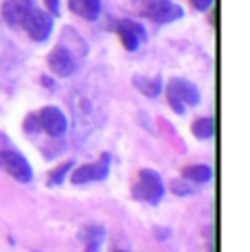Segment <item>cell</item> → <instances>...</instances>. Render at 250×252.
<instances>
[{
  "mask_svg": "<svg viewBox=\"0 0 250 252\" xmlns=\"http://www.w3.org/2000/svg\"><path fill=\"white\" fill-rule=\"evenodd\" d=\"M167 99L174 112L185 114V105L200 103V90L187 79H171L167 86Z\"/></svg>",
  "mask_w": 250,
  "mask_h": 252,
  "instance_id": "obj_1",
  "label": "cell"
},
{
  "mask_svg": "<svg viewBox=\"0 0 250 252\" xmlns=\"http://www.w3.org/2000/svg\"><path fill=\"white\" fill-rule=\"evenodd\" d=\"M165 195V184L162 178L154 169H143L138 176V184L134 187V197L147 204H158Z\"/></svg>",
  "mask_w": 250,
  "mask_h": 252,
  "instance_id": "obj_2",
  "label": "cell"
},
{
  "mask_svg": "<svg viewBox=\"0 0 250 252\" xmlns=\"http://www.w3.org/2000/svg\"><path fill=\"white\" fill-rule=\"evenodd\" d=\"M0 169L9 173L11 178H16L18 182H31L33 180V169L29 160L22 156L18 149L13 147H7V149H0Z\"/></svg>",
  "mask_w": 250,
  "mask_h": 252,
  "instance_id": "obj_3",
  "label": "cell"
},
{
  "mask_svg": "<svg viewBox=\"0 0 250 252\" xmlns=\"http://www.w3.org/2000/svg\"><path fill=\"white\" fill-rule=\"evenodd\" d=\"M110 173V156L103 154L99 162L93 164H81L70 173V182L73 184H90V182H101L105 180Z\"/></svg>",
  "mask_w": 250,
  "mask_h": 252,
  "instance_id": "obj_4",
  "label": "cell"
},
{
  "mask_svg": "<svg viewBox=\"0 0 250 252\" xmlns=\"http://www.w3.org/2000/svg\"><path fill=\"white\" fill-rule=\"evenodd\" d=\"M22 27L27 29L31 40L46 42L53 31V18H51V13L42 11V9H31L29 16L25 18V22H22Z\"/></svg>",
  "mask_w": 250,
  "mask_h": 252,
  "instance_id": "obj_5",
  "label": "cell"
},
{
  "mask_svg": "<svg viewBox=\"0 0 250 252\" xmlns=\"http://www.w3.org/2000/svg\"><path fill=\"white\" fill-rule=\"evenodd\" d=\"M145 16L150 18L154 22H174V20H180L182 16H185V11H182V7H178L174 4L171 0H147L145 2Z\"/></svg>",
  "mask_w": 250,
  "mask_h": 252,
  "instance_id": "obj_6",
  "label": "cell"
},
{
  "mask_svg": "<svg viewBox=\"0 0 250 252\" xmlns=\"http://www.w3.org/2000/svg\"><path fill=\"white\" fill-rule=\"evenodd\" d=\"M37 121H40V127L44 129L49 136H62L68 127V121H66L64 112L55 105H46V108L40 110L37 114Z\"/></svg>",
  "mask_w": 250,
  "mask_h": 252,
  "instance_id": "obj_7",
  "label": "cell"
},
{
  "mask_svg": "<svg viewBox=\"0 0 250 252\" xmlns=\"http://www.w3.org/2000/svg\"><path fill=\"white\" fill-rule=\"evenodd\" d=\"M49 68L55 72L57 77H70L75 72V68H77L73 53H70L64 44L55 46L49 53Z\"/></svg>",
  "mask_w": 250,
  "mask_h": 252,
  "instance_id": "obj_8",
  "label": "cell"
},
{
  "mask_svg": "<svg viewBox=\"0 0 250 252\" xmlns=\"http://www.w3.org/2000/svg\"><path fill=\"white\" fill-rule=\"evenodd\" d=\"M117 31H119V37H121L123 46L127 51H136L141 46V42L147 37L145 33V27L138 22H132V20H121L117 24Z\"/></svg>",
  "mask_w": 250,
  "mask_h": 252,
  "instance_id": "obj_9",
  "label": "cell"
},
{
  "mask_svg": "<svg viewBox=\"0 0 250 252\" xmlns=\"http://www.w3.org/2000/svg\"><path fill=\"white\" fill-rule=\"evenodd\" d=\"M33 9L31 0H7L2 4V18L9 27H22L25 18L29 16V11Z\"/></svg>",
  "mask_w": 250,
  "mask_h": 252,
  "instance_id": "obj_10",
  "label": "cell"
},
{
  "mask_svg": "<svg viewBox=\"0 0 250 252\" xmlns=\"http://www.w3.org/2000/svg\"><path fill=\"white\" fill-rule=\"evenodd\" d=\"M68 7L84 20H97L101 13V0H68Z\"/></svg>",
  "mask_w": 250,
  "mask_h": 252,
  "instance_id": "obj_11",
  "label": "cell"
},
{
  "mask_svg": "<svg viewBox=\"0 0 250 252\" xmlns=\"http://www.w3.org/2000/svg\"><path fill=\"white\" fill-rule=\"evenodd\" d=\"M182 178L193 184H206L213 178V171H211L209 164H189V167L182 169Z\"/></svg>",
  "mask_w": 250,
  "mask_h": 252,
  "instance_id": "obj_12",
  "label": "cell"
},
{
  "mask_svg": "<svg viewBox=\"0 0 250 252\" xmlns=\"http://www.w3.org/2000/svg\"><path fill=\"white\" fill-rule=\"evenodd\" d=\"M134 86H136V88L141 90L145 96H150V99H156V96L160 94V90H162V79H160V77L147 79V77L136 75V77H134Z\"/></svg>",
  "mask_w": 250,
  "mask_h": 252,
  "instance_id": "obj_13",
  "label": "cell"
},
{
  "mask_svg": "<svg viewBox=\"0 0 250 252\" xmlns=\"http://www.w3.org/2000/svg\"><path fill=\"white\" fill-rule=\"evenodd\" d=\"M191 129H193V136L195 138H204L206 140V138L213 136V121H211V119H198Z\"/></svg>",
  "mask_w": 250,
  "mask_h": 252,
  "instance_id": "obj_14",
  "label": "cell"
},
{
  "mask_svg": "<svg viewBox=\"0 0 250 252\" xmlns=\"http://www.w3.org/2000/svg\"><path fill=\"white\" fill-rule=\"evenodd\" d=\"M70 167H73V162H64L60 169L51 171V176H49V187H57V184L64 182V178H66V173L70 171Z\"/></svg>",
  "mask_w": 250,
  "mask_h": 252,
  "instance_id": "obj_15",
  "label": "cell"
},
{
  "mask_svg": "<svg viewBox=\"0 0 250 252\" xmlns=\"http://www.w3.org/2000/svg\"><path fill=\"white\" fill-rule=\"evenodd\" d=\"M171 191L176 195H191V193H195V184H189V180H174L171 182Z\"/></svg>",
  "mask_w": 250,
  "mask_h": 252,
  "instance_id": "obj_16",
  "label": "cell"
},
{
  "mask_svg": "<svg viewBox=\"0 0 250 252\" xmlns=\"http://www.w3.org/2000/svg\"><path fill=\"white\" fill-rule=\"evenodd\" d=\"M211 2H213V0H191V4H193L198 11H206V9L211 7Z\"/></svg>",
  "mask_w": 250,
  "mask_h": 252,
  "instance_id": "obj_17",
  "label": "cell"
},
{
  "mask_svg": "<svg viewBox=\"0 0 250 252\" xmlns=\"http://www.w3.org/2000/svg\"><path fill=\"white\" fill-rule=\"evenodd\" d=\"M46 4H49L51 13H60V2L57 0H46Z\"/></svg>",
  "mask_w": 250,
  "mask_h": 252,
  "instance_id": "obj_18",
  "label": "cell"
},
{
  "mask_svg": "<svg viewBox=\"0 0 250 252\" xmlns=\"http://www.w3.org/2000/svg\"><path fill=\"white\" fill-rule=\"evenodd\" d=\"M117 252H125V250H117Z\"/></svg>",
  "mask_w": 250,
  "mask_h": 252,
  "instance_id": "obj_19",
  "label": "cell"
}]
</instances>
